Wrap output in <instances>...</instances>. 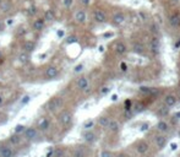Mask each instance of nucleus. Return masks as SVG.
Returning <instances> with one entry per match:
<instances>
[{"label":"nucleus","mask_w":180,"mask_h":157,"mask_svg":"<svg viewBox=\"0 0 180 157\" xmlns=\"http://www.w3.org/2000/svg\"><path fill=\"white\" fill-rule=\"evenodd\" d=\"M63 104H64V100L61 97H53V98H50V100L47 102L45 108H47L48 112L55 113L58 111H60V108L63 107Z\"/></svg>","instance_id":"nucleus-1"},{"label":"nucleus","mask_w":180,"mask_h":157,"mask_svg":"<svg viewBox=\"0 0 180 157\" xmlns=\"http://www.w3.org/2000/svg\"><path fill=\"white\" fill-rule=\"evenodd\" d=\"M58 120H59V123H60L61 125L68 127V125L71 124V122H72V113H71L70 111L64 109V111H61V112L59 113Z\"/></svg>","instance_id":"nucleus-2"},{"label":"nucleus","mask_w":180,"mask_h":157,"mask_svg":"<svg viewBox=\"0 0 180 157\" xmlns=\"http://www.w3.org/2000/svg\"><path fill=\"white\" fill-rule=\"evenodd\" d=\"M135 151L141 156L147 155V152L150 151V144L147 143L146 140H139L137 143L135 144Z\"/></svg>","instance_id":"nucleus-3"},{"label":"nucleus","mask_w":180,"mask_h":157,"mask_svg":"<svg viewBox=\"0 0 180 157\" xmlns=\"http://www.w3.org/2000/svg\"><path fill=\"white\" fill-rule=\"evenodd\" d=\"M22 135L28 141L37 140V138H38V129L34 128V127H26V130L23 131Z\"/></svg>","instance_id":"nucleus-4"},{"label":"nucleus","mask_w":180,"mask_h":157,"mask_svg":"<svg viewBox=\"0 0 180 157\" xmlns=\"http://www.w3.org/2000/svg\"><path fill=\"white\" fill-rule=\"evenodd\" d=\"M125 21H126V16L121 11H118L111 16V24L114 26H121V25L125 24Z\"/></svg>","instance_id":"nucleus-5"},{"label":"nucleus","mask_w":180,"mask_h":157,"mask_svg":"<svg viewBox=\"0 0 180 157\" xmlns=\"http://www.w3.org/2000/svg\"><path fill=\"white\" fill-rule=\"evenodd\" d=\"M167 143H168V138L166 134H158L154 136V144L158 150H163L167 146Z\"/></svg>","instance_id":"nucleus-6"},{"label":"nucleus","mask_w":180,"mask_h":157,"mask_svg":"<svg viewBox=\"0 0 180 157\" xmlns=\"http://www.w3.org/2000/svg\"><path fill=\"white\" fill-rule=\"evenodd\" d=\"M92 16H93V20H95L97 24H105L107 20H108L105 13H104L103 10H100V9H96V10L93 11Z\"/></svg>","instance_id":"nucleus-7"},{"label":"nucleus","mask_w":180,"mask_h":157,"mask_svg":"<svg viewBox=\"0 0 180 157\" xmlns=\"http://www.w3.org/2000/svg\"><path fill=\"white\" fill-rule=\"evenodd\" d=\"M82 139L87 144H93L97 140V134L91 129V130H85L82 133Z\"/></svg>","instance_id":"nucleus-8"},{"label":"nucleus","mask_w":180,"mask_h":157,"mask_svg":"<svg viewBox=\"0 0 180 157\" xmlns=\"http://www.w3.org/2000/svg\"><path fill=\"white\" fill-rule=\"evenodd\" d=\"M77 88L80 91H83V92H88V88H90V80L88 77L86 76H81L77 79Z\"/></svg>","instance_id":"nucleus-9"},{"label":"nucleus","mask_w":180,"mask_h":157,"mask_svg":"<svg viewBox=\"0 0 180 157\" xmlns=\"http://www.w3.org/2000/svg\"><path fill=\"white\" fill-rule=\"evenodd\" d=\"M16 151L11 146L8 145H3L0 146V157H15Z\"/></svg>","instance_id":"nucleus-10"},{"label":"nucleus","mask_w":180,"mask_h":157,"mask_svg":"<svg viewBox=\"0 0 180 157\" xmlns=\"http://www.w3.org/2000/svg\"><path fill=\"white\" fill-rule=\"evenodd\" d=\"M163 102H164V106L172 108V107H174L178 103V97L174 93H167L164 96V98H163Z\"/></svg>","instance_id":"nucleus-11"},{"label":"nucleus","mask_w":180,"mask_h":157,"mask_svg":"<svg viewBox=\"0 0 180 157\" xmlns=\"http://www.w3.org/2000/svg\"><path fill=\"white\" fill-rule=\"evenodd\" d=\"M114 52H115V54H118L120 57L125 55L127 53V47H126V44L123 41H118L115 43V45H114Z\"/></svg>","instance_id":"nucleus-12"},{"label":"nucleus","mask_w":180,"mask_h":157,"mask_svg":"<svg viewBox=\"0 0 180 157\" xmlns=\"http://www.w3.org/2000/svg\"><path fill=\"white\" fill-rule=\"evenodd\" d=\"M169 124H168V122L164 120V119H161V120H158L157 122V124H156V129H157V131L159 133V134H167L168 131H169Z\"/></svg>","instance_id":"nucleus-13"},{"label":"nucleus","mask_w":180,"mask_h":157,"mask_svg":"<svg viewBox=\"0 0 180 157\" xmlns=\"http://www.w3.org/2000/svg\"><path fill=\"white\" fill-rule=\"evenodd\" d=\"M169 25H170V27H173V29H179L180 27V14L179 13H173V14L169 16Z\"/></svg>","instance_id":"nucleus-14"},{"label":"nucleus","mask_w":180,"mask_h":157,"mask_svg":"<svg viewBox=\"0 0 180 157\" xmlns=\"http://www.w3.org/2000/svg\"><path fill=\"white\" fill-rule=\"evenodd\" d=\"M37 129L42 131V133H45L50 129V120L48 118H42L38 120V125H37Z\"/></svg>","instance_id":"nucleus-15"},{"label":"nucleus","mask_w":180,"mask_h":157,"mask_svg":"<svg viewBox=\"0 0 180 157\" xmlns=\"http://www.w3.org/2000/svg\"><path fill=\"white\" fill-rule=\"evenodd\" d=\"M74 18H75V21H76L77 24L83 25V24H86V21H87V14H86L85 10H77V11L75 13V15H74Z\"/></svg>","instance_id":"nucleus-16"},{"label":"nucleus","mask_w":180,"mask_h":157,"mask_svg":"<svg viewBox=\"0 0 180 157\" xmlns=\"http://www.w3.org/2000/svg\"><path fill=\"white\" fill-rule=\"evenodd\" d=\"M58 75H59V70H58V68H55V66H48V68L45 69V72H44V76H45V79H48V80L55 79Z\"/></svg>","instance_id":"nucleus-17"},{"label":"nucleus","mask_w":180,"mask_h":157,"mask_svg":"<svg viewBox=\"0 0 180 157\" xmlns=\"http://www.w3.org/2000/svg\"><path fill=\"white\" fill-rule=\"evenodd\" d=\"M150 48H151V52H152L153 54H156V55H157V54H159L161 42H159V39H158V37H157V36H153V37H152Z\"/></svg>","instance_id":"nucleus-18"},{"label":"nucleus","mask_w":180,"mask_h":157,"mask_svg":"<svg viewBox=\"0 0 180 157\" xmlns=\"http://www.w3.org/2000/svg\"><path fill=\"white\" fill-rule=\"evenodd\" d=\"M158 90L152 88V87H147V86H141L139 88V93L143 96H151V95H158Z\"/></svg>","instance_id":"nucleus-19"},{"label":"nucleus","mask_w":180,"mask_h":157,"mask_svg":"<svg viewBox=\"0 0 180 157\" xmlns=\"http://www.w3.org/2000/svg\"><path fill=\"white\" fill-rule=\"evenodd\" d=\"M109 122H111V118H109L108 115H102V117H99V118H98V120H97L98 125L103 129L108 128Z\"/></svg>","instance_id":"nucleus-20"},{"label":"nucleus","mask_w":180,"mask_h":157,"mask_svg":"<svg viewBox=\"0 0 180 157\" xmlns=\"http://www.w3.org/2000/svg\"><path fill=\"white\" fill-rule=\"evenodd\" d=\"M108 130L111 131V133H118L119 130H120V123L118 122V120H115V119H111V122H109V125H108Z\"/></svg>","instance_id":"nucleus-21"},{"label":"nucleus","mask_w":180,"mask_h":157,"mask_svg":"<svg viewBox=\"0 0 180 157\" xmlns=\"http://www.w3.org/2000/svg\"><path fill=\"white\" fill-rule=\"evenodd\" d=\"M169 114H170V108L167 107V106H161V107L158 108V111H157V115H158L159 118H166V117H168Z\"/></svg>","instance_id":"nucleus-22"},{"label":"nucleus","mask_w":180,"mask_h":157,"mask_svg":"<svg viewBox=\"0 0 180 157\" xmlns=\"http://www.w3.org/2000/svg\"><path fill=\"white\" fill-rule=\"evenodd\" d=\"M44 26H45L44 18H37V20H34V22H33V25H32V27H33L34 31H42V29H44Z\"/></svg>","instance_id":"nucleus-23"},{"label":"nucleus","mask_w":180,"mask_h":157,"mask_svg":"<svg viewBox=\"0 0 180 157\" xmlns=\"http://www.w3.org/2000/svg\"><path fill=\"white\" fill-rule=\"evenodd\" d=\"M21 140H22V138H21V135H18V134H13V135H10L9 136V143L11 144L13 146H17L18 144L21 143Z\"/></svg>","instance_id":"nucleus-24"},{"label":"nucleus","mask_w":180,"mask_h":157,"mask_svg":"<svg viewBox=\"0 0 180 157\" xmlns=\"http://www.w3.org/2000/svg\"><path fill=\"white\" fill-rule=\"evenodd\" d=\"M44 21L45 22H52V21H54L55 20V13L53 11V10H47L45 13H44Z\"/></svg>","instance_id":"nucleus-25"},{"label":"nucleus","mask_w":180,"mask_h":157,"mask_svg":"<svg viewBox=\"0 0 180 157\" xmlns=\"http://www.w3.org/2000/svg\"><path fill=\"white\" fill-rule=\"evenodd\" d=\"M131 111H132V114H139L141 112H143L145 111V104H142V103H135V104H132V108H131Z\"/></svg>","instance_id":"nucleus-26"},{"label":"nucleus","mask_w":180,"mask_h":157,"mask_svg":"<svg viewBox=\"0 0 180 157\" xmlns=\"http://www.w3.org/2000/svg\"><path fill=\"white\" fill-rule=\"evenodd\" d=\"M132 50H134L135 53H137V54H143V52H145V45L140 42L132 43Z\"/></svg>","instance_id":"nucleus-27"},{"label":"nucleus","mask_w":180,"mask_h":157,"mask_svg":"<svg viewBox=\"0 0 180 157\" xmlns=\"http://www.w3.org/2000/svg\"><path fill=\"white\" fill-rule=\"evenodd\" d=\"M34 48H36V43L33 42V41H27V42H25V44H23V52H26V53L33 52Z\"/></svg>","instance_id":"nucleus-28"},{"label":"nucleus","mask_w":180,"mask_h":157,"mask_svg":"<svg viewBox=\"0 0 180 157\" xmlns=\"http://www.w3.org/2000/svg\"><path fill=\"white\" fill-rule=\"evenodd\" d=\"M18 61L21 63V64H26V63H28L29 61V54L28 53H26V52H22V53H20L18 54Z\"/></svg>","instance_id":"nucleus-29"},{"label":"nucleus","mask_w":180,"mask_h":157,"mask_svg":"<svg viewBox=\"0 0 180 157\" xmlns=\"http://www.w3.org/2000/svg\"><path fill=\"white\" fill-rule=\"evenodd\" d=\"M11 3L10 1H1V4H0V9H1V11H4V13H8V11H10L11 10Z\"/></svg>","instance_id":"nucleus-30"},{"label":"nucleus","mask_w":180,"mask_h":157,"mask_svg":"<svg viewBox=\"0 0 180 157\" xmlns=\"http://www.w3.org/2000/svg\"><path fill=\"white\" fill-rule=\"evenodd\" d=\"M137 20L142 21V22L147 21V20H148V15H147V13H146V11H142V10H139V11H137Z\"/></svg>","instance_id":"nucleus-31"},{"label":"nucleus","mask_w":180,"mask_h":157,"mask_svg":"<svg viewBox=\"0 0 180 157\" xmlns=\"http://www.w3.org/2000/svg\"><path fill=\"white\" fill-rule=\"evenodd\" d=\"M95 120L93 119H88V120H86L85 123H83V129L85 130H91V129L95 127Z\"/></svg>","instance_id":"nucleus-32"},{"label":"nucleus","mask_w":180,"mask_h":157,"mask_svg":"<svg viewBox=\"0 0 180 157\" xmlns=\"http://www.w3.org/2000/svg\"><path fill=\"white\" fill-rule=\"evenodd\" d=\"M85 156H86V154H85V150H83L82 147H76L75 149L72 157H85Z\"/></svg>","instance_id":"nucleus-33"},{"label":"nucleus","mask_w":180,"mask_h":157,"mask_svg":"<svg viewBox=\"0 0 180 157\" xmlns=\"http://www.w3.org/2000/svg\"><path fill=\"white\" fill-rule=\"evenodd\" d=\"M26 130V127L23 125V124H17L14 129V133L15 134H18V135H21V134H23V131Z\"/></svg>","instance_id":"nucleus-34"},{"label":"nucleus","mask_w":180,"mask_h":157,"mask_svg":"<svg viewBox=\"0 0 180 157\" xmlns=\"http://www.w3.org/2000/svg\"><path fill=\"white\" fill-rule=\"evenodd\" d=\"M99 157H114V154L109 150H102L99 154Z\"/></svg>","instance_id":"nucleus-35"},{"label":"nucleus","mask_w":180,"mask_h":157,"mask_svg":"<svg viewBox=\"0 0 180 157\" xmlns=\"http://www.w3.org/2000/svg\"><path fill=\"white\" fill-rule=\"evenodd\" d=\"M31 98H32V97H31L29 95H25V96L22 97V100L20 101V106H25V104H27L28 102L31 101Z\"/></svg>","instance_id":"nucleus-36"},{"label":"nucleus","mask_w":180,"mask_h":157,"mask_svg":"<svg viewBox=\"0 0 180 157\" xmlns=\"http://www.w3.org/2000/svg\"><path fill=\"white\" fill-rule=\"evenodd\" d=\"M64 156V150L63 149H54V156L53 157H63Z\"/></svg>","instance_id":"nucleus-37"},{"label":"nucleus","mask_w":180,"mask_h":157,"mask_svg":"<svg viewBox=\"0 0 180 157\" xmlns=\"http://www.w3.org/2000/svg\"><path fill=\"white\" fill-rule=\"evenodd\" d=\"M124 111H131V108H132V102H131V100H126L124 102Z\"/></svg>","instance_id":"nucleus-38"},{"label":"nucleus","mask_w":180,"mask_h":157,"mask_svg":"<svg viewBox=\"0 0 180 157\" xmlns=\"http://www.w3.org/2000/svg\"><path fill=\"white\" fill-rule=\"evenodd\" d=\"M74 4V0H63V5L66 8V9H70Z\"/></svg>","instance_id":"nucleus-39"},{"label":"nucleus","mask_w":180,"mask_h":157,"mask_svg":"<svg viewBox=\"0 0 180 157\" xmlns=\"http://www.w3.org/2000/svg\"><path fill=\"white\" fill-rule=\"evenodd\" d=\"M28 15H31V16H33V15L37 14V8L36 6H31L29 9H28Z\"/></svg>","instance_id":"nucleus-40"},{"label":"nucleus","mask_w":180,"mask_h":157,"mask_svg":"<svg viewBox=\"0 0 180 157\" xmlns=\"http://www.w3.org/2000/svg\"><path fill=\"white\" fill-rule=\"evenodd\" d=\"M83 68H85V65H83V64H77V65L75 66L74 71H75V72H81L83 70Z\"/></svg>","instance_id":"nucleus-41"},{"label":"nucleus","mask_w":180,"mask_h":157,"mask_svg":"<svg viewBox=\"0 0 180 157\" xmlns=\"http://www.w3.org/2000/svg\"><path fill=\"white\" fill-rule=\"evenodd\" d=\"M148 129H150V124H148V123H143V124H141V128H140L141 131H147Z\"/></svg>","instance_id":"nucleus-42"},{"label":"nucleus","mask_w":180,"mask_h":157,"mask_svg":"<svg viewBox=\"0 0 180 157\" xmlns=\"http://www.w3.org/2000/svg\"><path fill=\"white\" fill-rule=\"evenodd\" d=\"M120 70H121L123 72L127 71V64H126V63H124V61H121V63H120Z\"/></svg>","instance_id":"nucleus-43"},{"label":"nucleus","mask_w":180,"mask_h":157,"mask_svg":"<svg viewBox=\"0 0 180 157\" xmlns=\"http://www.w3.org/2000/svg\"><path fill=\"white\" fill-rule=\"evenodd\" d=\"M109 91H111V88H109L108 86H105V87H102V90H100V95H107Z\"/></svg>","instance_id":"nucleus-44"},{"label":"nucleus","mask_w":180,"mask_h":157,"mask_svg":"<svg viewBox=\"0 0 180 157\" xmlns=\"http://www.w3.org/2000/svg\"><path fill=\"white\" fill-rule=\"evenodd\" d=\"M54 149H55V147H50V149H49V151L47 152V156L45 157H53L54 156Z\"/></svg>","instance_id":"nucleus-45"},{"label":"nucleus","mask_w":180,"mask_h":157,"mask_svg":"<svg viewBox=\"0 0 180 157\" xmlns=\"http://www.w3.org/2000/svg\"><path fill=\"white\" fill-rule=\"evenodd\" d=\"M56 36H58L59 38H63V37L65 36V31H64V29H59V31L56 32Z\"/></svg>","instance_id":"nucleus-46"},{"label":"nucleus","mask_w":180,"mask_h":157,"mask_svg":"<svg viewBox=\"0 0 180 157\" xmlns=\"http://www.w3.org/2000/svg\"><path fill=\"white\" fill-rule=\"evenodd\" d=\"M91 1H92V0H80V3L82 4L83 6H88V5L91 4Z\"/></svg>","instance_id":"nucleus-47"},{"label":"nucleus","mask_w":180,"mask_h":157,"mask_svg":"<svg viewBox=\"0 0 180 157\" xmlns=\"http://www.w3.org/2000/svg\"><path fill=\"white\" fill-rule=\"evenodd\" d=\"M25 34H26V29H20V31L17 32V36H21V37H22V36H25Z\"/></svg>","instance_id":"nucleus-48"},{"label":"nucleus","mask_w":180,"mask_h":157,"mask_svg":"<svg viewBox=\"0 0 180 157\" xmlns=\"http://www.w3.org/2000/svg\"><path fill=\"white\" fill-rule=\"evenodd\" d=\"M76 41H77V39H76V37H74V36H72V37H69V38H68V41H66V43H75L76 42Z\"/></svg>","instance_id":"nucleus-49"},{"label":"nucleus","mask_w":180,"mask_h":157,"mask_svg":"<svg viewBox=\"0 0 180 157\" xmlns=\"http://www.w3.org/2000/svg\"><path fill=\"white\" fill-rule=\"evenodd\" d=\"M173 118H174L175 120H179V119H180V111H179V112H177V113H174Z\"/></svg>","instance_id":"nucleus-50"},{"label":"nucleus","mask_w":180,"mask_h":157,"mask_svg":"<svg viewBox=\"0 0 180 157\" xmlns=\"http://www.w3.org/2000/svg\"><path fill=\"white\" fill-rule=\"evenodd\" d=\"M113 36H114L113 33H105V34H103V37H104V38H111V37H113Z\"/></svg>","instance_id":"nucleus-51"},{"label":"nucleus","mask_w":180,"mask_h":157,"mask_svg":"<svg viewBox=\"0 0 180 157\" xmlns=\"http://www.w3.org/2000/svg\"><path fill=\"white\" fill-rule=\"evenodd\" d=\"M177 147H178V145H177V144H175V143L172 144V145H170V149H172L173 151H174V150H177Z\"/></svg>","instance_id":"nucleus-52"},{"label":"nucleus","mask_w":180,"mask_h":157,"mask_svg":"<svg viewBox=\"0 0 180 157\" xmlns=\"http://www.w3.org/2000/svg\"><path fill=\"white\" fill-rule=\"evenodd\" d=\"M111 101H118V95H113L111 96Z\"/></svg>","instance_id":"nucleus-53"},{"label":"nucleus","mask_w":180,"mask_h":157,"mask_svg":"<svg viewBox=\"0 0 180 157\" xmlns=\"http://www.w3.org/2000/svg\"><path fill=\"white\" fill-rule=\"evenodd\" d=\"M14 24V20L13 18H9V21H8V25H13Z\"/></svg>","instance_id":"nucleus-54"},{"label":"nucleus","mask_w":180,"mask_h":157,"mask_svg":"<svg viewBox=\"0 0 180 157\" xmlns=\"http://www.w3.org/2000/svg\"><path fill=\"white\" fill-rule=\"evenodd\" d=\"M4 29V25H3V22L0 21V31H3Z\"/></svg>","instance_id":"nucleus-55"},{"label":"nucleus","mask_w":180,"mask_h":157,"mask_svg":"<svg viewBox=\"0 0 180 157\" xmlns=\"http://www.w3.org/2000/svg\"><path fill=\"white\" fill-rule=\"evenodd\" d=\"M119 157H129V156H127L126 154H120V155H119Z\"/></svg>","instance_id":"nucleus-56"},{"label":"nucleus","mask_w":180,"mask_h":157,"mask_svg":"<svg viewBox=\"0 0 180 157\" xmlns=\"http://www.w3.org/2000/svg\"><path fill=\"white\" fill-rule=\"evenodd\" d=\"M3 101H4V98H3V96H0V104L3 103Z\"/></svg>","instance_id":"nucleus-57"},{"label":"nucleus","mask_w":180,"mask_h":157,"mask_svg":"<svg viewBox=\"0 0 180 157\" xmlns=\"http://www.w3.org/2000/svg\"><path fill=\"white\" fill-rule=\"evenodd\" d=\"M1 58H3V52L0 50V59H1Z\"/></svg>","instance_id":"nucleus-58"},{"label":"nucleus","mask_w":180,"mask_h":157,"mask_svg":"<svg viewBox=\"0 0 180 157\" xmlns=\"http://www.w3.org/2000/svg\"><path fill=\"white\" fill-rule=\"evenodd\" d=\"M179 100H180V88H179Z\"/></svg>","instance_id":"nucleus-59"},{"label":"nucleus","mask_w":180,"mask_h":157,"mask_svg":"<svg viewBox=\"0 0 180 157\" xmlns=\"http://www.w3.org/2000/svg\"><path fill=\"white\" fill-rule=\"evenodd\" d=\"M178 135H179V138H180V131H179V134H178Z\"/></svg>","instance_id":"nucleus-60"}]
</instances>
